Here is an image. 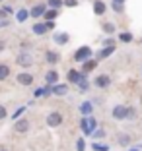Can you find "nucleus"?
I'll use <instances>...</instances> for the list:
<instances>
[{
    "label": "nucleus",
    "instance_id": "1",
    "mask_svg": "<svg viewBox=\"0 0 142 151\" xmlns=\"http://www.w3.org/2000/svg\"><path fill=\"white\" fill-rule=\"evenodd\" d=\"M129 114H130V107H123V105H119V107L113 109V118H117V120L129 118Z\"/></svg>",
    "mask_w": 142,
    "mask_h": 151
},
{
    "label": "nucleus",
    "instance_id": "2",
    "mask_svg": "<svg viewBox=\"0 0 142 151\" xmlns=\"http://www.w3.org/2000/svg\"><path fill=\"white\" fill-rule=\"evenodd\" d=\"M88 56H92V49H90V47H82V49H78L74 52V60L76 62H84Z\"/></svg>",
    "mask_w": 142,
    "mask_h": 151
},
{
    "label": "nucleus",
    "instance_id": "3",
    "mask_svg": "<svg viewBox=\"0 0 142 151\" xmlns=\"http://www.w3.org/2000/svg\"><path fill=\"white\" fill-rule=\"evenodd\" d=\"M82 130H84V134H88V136H92L93 130H95V120L90 116V118H82Z\"/></svg>",
    "mask_w": 142,
    "mask_h": 151
},
{
    "label": "nucleus",
    "instance_id": "4",
    "mask_svg": "<svg viewBox=\"0 0 142 151\" xmlns=\"http://www.w3.org/2000/svg\"><path fill=\"white\" fill-rule=\"evenodd\" d=\"M16 62H18L20 66L27 68V66H31V64H33V58H31V56H29L27 52H22V54H20L18 58H16Z\"/></svg>",
    "mask_w": 142,
    "mask_h": 151
},
{
    "label": "nucleus",
    "instance_id": "5",
    "mask_svg": "<svg viewBox=\"0 0 142 151\" xmlns=\"http://www.w3.org/2000/svg\"><path fill=\"white\" fill-rule=\"evenodd\" d=\"M60 122H62V114H60V112H51V114L47 116V124L53 126V128H55V126H58Z\"/></svg>",
    "mask_w": 142,
    "mask_h": 151
},
{
    "label": "nucleus",
    "instance_id": "6",
    "mask_svg": "<svg viewBox=\"0 0 142 151\" xmlns=\"http://www.w3.org/2000/svg\"><path fill=\"white\" fill-rule=\"evenodd\" d=\"M14 130H16V132H18V134H23V132H27V130H29V122H27L25 118L18 120V122L14 124Z\"/></svg>",
    "mask_w": 142,
    "mask_h": 151
},
{
    "label": "nucleus",
    "instance_id": "7",
    "mask_svg": "<svg viewBox=\"0 0 142 151\" xmlns=\"http://www.w3.org/2000/svg\"><path fill=\"white\" fill-rule=\"evenodd\" d=\"M82 78H84V74H82V72H76V70H70V72H68V80H70L72 83H80Z\"/></svg>",
    "mask_w": 142,
    "mask_h": 151
},
{
    "label": "nucleus",
    "instance_id": "8",
    "mask_svg": "<svg viewBox=\"0 0 142 151\" xmlns=\"http://www.w3.org/2000/svg\"><path fill=\"white\" fill-rule=\"evenodd\" d=\"M18 81L22 85H31V83H33V76H31V74H20Z\"/></svg>",
    "mask_w": 142,
    "mask_h": 151
},
{
    "label": "nucleus",
    "instance_id": "9",
    "mask_svg": "<svg viewBox=\"0 0 142 151\" xmlns=\"http://www.w3.org/2000/svg\"><path fill=\"white\" fill-rule=\"evenodd\" d=\"M109 83H111V80H109L107 76H98V78H95V85H98V87H107Z\"/></svg>",
    "mask_w": 142,
    "mask_h": 151
},
{
    "label": "nucleus",
    "instance_id": "10",
    "mask_svg": "<svg viewBox=\"0 0 142 151\" xmlns=\"http://www.w3.org/2000/svg\"><path fill=\"white\" fill-rule=\"evenodd\" d=\"M45 31H49L47 23H35V25H33V33H35V35H43Z\"/></svg>",
    "mask_w": 142,
    "mask_h": 151
},
{
    "label": "nucleus",
    "instance_id": "11",
    "mask_svg": "<svg viewBox=\"0 0 142 151\" xmlns=\"http://www.w3.org/2000/svg\"><path fill=\"white\" fill-rule=\"evenodd\" d=\"M45 12H47L45 4H39V6H35V8L31 10V16H33V18H39V16H43Z\"/></svg>",
    "mask_w": 142,
    "mask_h": 151
},
{
    "label": "nucleus",
    "instance_id": "12",
    "mask_svg": "<svg viewBox=\"0 0 142 151\" xmlns=\"http://www.w3.org/2000/svg\"><path fill=\"white\" fill-rule=\"evenodd\" d=\"M45 80H47V83H57V80H58V74L55 70H51V72H47V76H45Z\"/></svg>",
    "mask_w": 142,
    "mask_h": 151
},
{
    "label": "nucleus",
    "instance_id": "13",
    "mask_svg": "<svg viewBox=\"0 0 142 151\" xmlns=\"http://www.w3.org/2000/svg\"><path fill=\"white\" fill-rule=\"evenodd\" d=\"M66 91H68V87H66L64 83L55 85V87H53V93H55V95H66Z\"/></svg>",
    "mask_w": 142,
    "mask_h": 151
},
{
    "label": "nucleus",
    "instance_id": "14",
    "mask_svg": "<svg viewBox=\"0 0 142 151\" xmlns=\"http://www.w3.org/2000/svg\"><path fill=\"white\" fill-rule=\"evenodd\" d=\"M55 43L66 45V43H68V35H66V33H57V35H55Z\"/></svg>",
    "mask_w": 142,
    "mask_h": 151
},
{
    "label": "nucleus",
    "instance_id": "15",
    "mask_svg": "<svg viewBox=\"0 0 142 151\" xmlns=\"http://www.w3.org/2000/svg\"><path fill=\"white\" fill-rule=\"evenodd\" d=\"M105 10H107V8H105V4H103V2H95V6H93V12L98 14V16H101Z\"/></svg>",
    "mask_w": 142,
    "mask_h": 151
},
{
    "label": "nucleus",
    "instance_id": "16",
    "mask_svg": "<svg viewBox=\"0 0 142 151\" xmlns=\"http://www.w3.org/2000/svg\"><path fill=\"white\" fill-rule=\"evenodd\" d=\"M8 74H10V68L4 66V64H0V81L6 80V78H8Z\"/></svg>",
    "mask_w": 142,
    "mask_h": 151
},
{
    "label": "nucleus",
    "instance_id": "17",
    "mask_svg": "<svg viewBox=\"0 0 142 151\" xmlns=\"http://www.w3.org/2000/svg\"><path fill=\"white\" fill-rule=\"evenodd\" d=\"M113 50H115V47H113V45H109L107 49H103L101 52H99V58H107V56H109V54L113 52Z\"/></svg>",
    "mask_w": 142,
    "mask_h": 151
},
{
    "label": "nucleus",
    "instance_id": "18",
    "mask_svg": "<svg viewBox=\"0 0 142 151\" xmlns=\"http://www.w3.org/2000/svg\"><path fill=\"white\" fill-rule=\"evenodd\" d=\"M57 14H58V10H47V12H45V18H47V22H53V19L57 18Z\"/></svg>",
    "mask_w": 142,
    "mask_h": 151
},
{
    "label": "nucleus",
    "instance_id": "19",
    "mask_svg": "<svg viewBox=\"0 0 142 151\" xmlns=\"http://www.w3.org/2000/svg\"><path fill=\"white\" fill-rule=\"evenodd\" d=\"M47 62L57 64V62H58V54H57V52H47Z\"/></svg>",
    "mask_w": 142,
    "mask_h": 151
},
{
    "label": "nucleus",
    "instance_id": "20",
    "mask_svg": "<svg viewBox=\"0 0 142 151\" xmlns=\"http://www.w3.org/2000/svg\"><path fill=\"white\" fill-rule=\"evenodd\" d=\"M93 68H95V60H88V62L84 64V72H92Z\"/></svg>",
    "mask_w": 142,
    "mask_h": 151
},
{
    "label": "nucleus",
    "instance_id": "21",
    "mask_svg": "<svg viewBox=\"0 0 142 151\" xmlns=\"http://www.w3.org/2000/svg\"><path fill=\"white\" fill-rule=\"evenodd\" d=\"M80 111L84 112V114H90V112H92V103H84L80 107Z\"/></svg>",
    "mask_w": 142,
    "mask_h": 151
},
{
    "label": "nucleus",
    "instance_id": "22",
    "mask_svg": "<svg viewBox=\"0 0 142 151\" xmlns=\"http://www.w3.org/2000/svg\"><path fill=\"white\" fill-rule=\"evenodd\" d=\"M103 31L105 33H113L115 31V25H113V23H103Z\"/></svg>",
    "mask_w": 142,
    "mask_h": 151
},
{
    "label": "nucleus",
    "instance_id": "23",
    "mask_svg": "<svg viewBox=\"0 0 142 151\" xmlns=\"http://www.w3.org/2000/svg\"><path fill=\"white\" fill-rule=\"evenodd\" d=\"M121 41L123 43H129V41H133V35L130 33H121Z\"/></svg>",
    "mask_w": 142,
    "mask_h": 151
},
{
    "label": "nucleus",
    "instance_id": "24",
    "mask_svg": "<svg viewBox=\"0 0 142 151\" xmlns=\"http://www.w3.org/2000/svg\"><path fill=\"white\" fill-rule=\"evenodd\" d=\"M25 18H27V12L25 10H20L18 12V22H25Z\"/></svg>",
    "mask_w": 142,
    "mask_h": 151
},
{
    "label": "nucleus",
    "instance_id": "25",
    "mask_svg": "<svg viewBox=\"0 0 142 151\" xmlns=\"http://www.w3.org/2000/svg\"><path fill=\"white\" fill-rule=\"evenodd\" d=\"M78 85H80V89H82V91H86V89H88V80H86V76L80 80V83H78Z\"/></svg>",
    "mask_w": 142,
    "mask_h": 151
},
{
    "label": "nucleus",
    "instance_id": "26",
    "mask_svg": "<svg viewBox=\"0 0 142 151\" xmlns=\"http://www.w3.org/2000/svg\"><path fill=\"white\" fill-rule=\"evenodd\" d=\"M49 6H51V8H60L62 2H60V0H49Z\"/></svg>",
    "mask_w": 142,
    "mask_h": 151
},
{
    "label": "nucleus",
    "instance_id": "27",
    "mask_svg": "<svg viewBox=\"0 0 142 151\" xmlns=\"http://www.w3.org/2000/svg\"><path fill=\"white\" fill-rule=\"evenodd\" d=\"M129 142H130L129 136H119V143H121V145H127Z\"/></svg>",
    "mask_w": 142,
    "mask_h": 151
},
{
    "label": "nucleus",
    "instance_id": "28",
    "mask_svg": "<svg viewBox=\"0 0 142 151\" xmlns=\"http://www.w3.org/2000/svg\"><path fill=\"white\" fill-rule=\"evenodd\" d=\"M93 149H98V151H107L109 147H107V145H99V143H93Z\"/></svg>",
    "mask_w": 142,
    "mask_h": 151
},
{
    "label": "nucleus",
    "instance_id": "29",
    "mask_svg": "<svg viewBox=\"0 0 142 151\" xmlns=\"http://www.w3.org/2000/svg\"><path fill=\"white\" fill-rule=\"evenodd\" d=\"M113 10H115V12H123V4H117V2H113Z\"/></svg>",
    "mask_w": 142,
    "mask_h": 151
},
{
    "label": "nucleus",
    "instance_id": "30",
    "mask_svg": "<svg viewBox=\"0 0 142 151\" xmlns=\"http://www.w3.org/2000/svg\"><path fill=\"white\" fill-rule=\"evenodd\" d=\"M92 136H95V138H103L105 134H103V130H95V132H93Z\"/></svg>",
    "mask_w": 142,
    "mask_h": 151
},
{
    "label": "nucleus",
    "instance_id": "31",
    "mask_svg": "<svg viewBox=\"0 0 142 151\" xmlns=\"http://www.w3.org/2000/svg\"><path fill=\"white\" fill-rule=\"evenodd\" d=\"M78 151H84V139H78Z\"/></svg>",
    "mask_w": 142,
    "mask_h": 151
},
{
    "label": "nucleus",
    "instance_id": "32",
    "mask_svg": "<svg viewBox=\"0 0 142 151\" xmlns=\"http://www.w3.org/2000/svg\"><path fill=\"white\" fill-rule=\"evenodd\" d=\"M2 118H6V109L4 107H0V120Z\"/></svg>",
    "mask_w": 142,
    "mask_h": 151
},
{
    "label": "nucleus",
    "instance_id": "33",
    "mask_svg": "<svg viewBox=\"0 0 142 151\" xmlns=\"http://www.w3.org/2000/svg\"><path fill=\"white\" fill-rule=\"evenodd\" d=\"M66 6H76V0H66Z\"/></svg>",
    "mask_w": 142,
    "mask_h": 151
},
{
    "label": "nucleus",
    "instance_id": "34",
    "mask_svg": "<svg viewBox=\"0 0 142 151\" xmlns=\"http://www.w3.org/2000/svg\"><path fill=\"white\" fill-rule=\"evenodd\" d=\"M8 25V22H6V19H0V27H6Z\"/></svg>",
    "mask_w": 142,
    "mask_h": 151
},
{
    "label": "nucleus",
    "instance_id": "35",
    "mask_svg": "<svg viewBox=\"0 0 142 151\" xmlns=\"http://www.w3.org/2000/svg\"><path fill=\"white\" fill-rule=\"evenodd\" d=\"M113 2H117V4H125V0H113Z\"/></svg>",
    "mask_w": 142,
    "mask_h": 151
},
{
    "label": "nucleus",
    "instance_id": "36",
    "mask_svg": "<svg viewBox=\"0 0 142 151\" xmlns=\"http://www.w3.org/2000/svg\"><path fill=\"white\" fill-rule=\"evenodd\" d=\"M2 49H4V43H0V50H2Z\"/></svg>",
    "mask_w": 142,
    "mask_h": 151
},
{
    "label": "nucleus",
    "instance_id": "37",
    "mask_svg": "<svg viewBox=\"0 0 142 151\" xmlns=\"http://www.w3.org/2000/svg\"><path fill=\"white\" fill-rule=\"evenodd\" d=\"M0 151H6V149H4V147H0Z\"/></svg>",
    "mask_w": 142,
    "mask_h": 151
},
{
    "label": "nucleus",
    "instance_id": "38",
    "mask_svg": "<svg viewBox=\"0 0 142 151\" xmlns=\"http://www.w3.org/2000/svg\"><path fill=\"white\" fill-rule=\"evenodd\" d=\"M130 151H140V149H130Z\"/></svg>",
    "mask_w": 142,
    "mask_h": 151
},
{
    "label": "nucleus",
    "instance_id": "39",
    "mask_svg": "<svg viewBox=\"0 0 142 151\" xmlns=\"http://www.w3.org/2000/svg\"><path fill=\"white\" fill-rule=\"evenodd\" d=\"M0 2H2V0H0Z\"/></svg>",
    "mask_w": 142,
    "mask_h": 151
}]
</instances>
